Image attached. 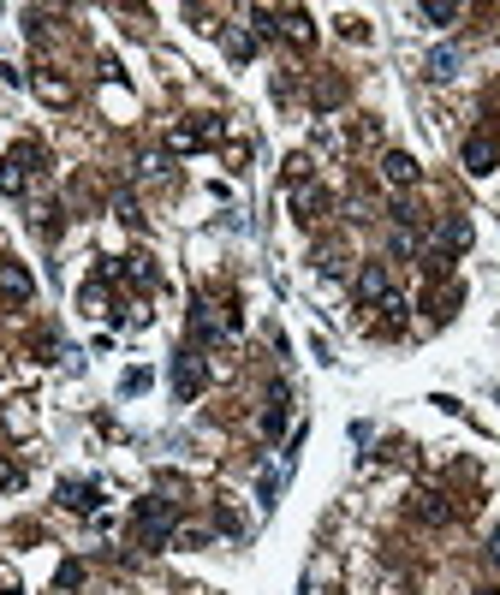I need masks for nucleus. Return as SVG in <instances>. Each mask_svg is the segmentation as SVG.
I'll return each mask as SVG.
<instances>
[{"mask_svg": "<svg viewBox=\"0 0 500 595\" xmlns=\"http://www.w3.org/2000/svg\"><path fill=\"white\" fill-rule=\"evenodd\" d=\"M173 524H179V506L161 500V495H149V500L131 506V530H138L143 548H167V542H173Z\"/></svg>", "mask_w": 500, "mask_h": 595, "instance_id": "1", "label": "nucleus"}, {"mask_svg": "<svg viewBox=\"0 0 500 595\" xmlns=\"http://www.w3.org/2000/svg\"><path fill=\"white\" fill-rule=\"evenodd\" d=\"M42 167H48L42 143H12L6 161H0V191H6V197H24V191L42 178Z\"/></svg>", "mask_w": 500, "mask_h": 595, "instance_id": "2", "label": "nucleus"}, {"mask_svg": "<svg viewBox=\"0 0 500 595\" xmlns=\"http://www.w3.org/2000/svg\"><path fill=\"white\" fill-rule=\"evenodd\" d=\"M202 387H209V363H202L197 345H185V352L173 357V393H179V399H197Z\"/></svg>", "mask_w": 500, "mask_h": 595, "instance_id": "3", "label": "nucleus"}, {"mask_svg": "<svg viewBox=\"0 0 500 595\" xmlns=\"http://www.w3.org/2000/svg\"><path fill=\"white\" fill-rule=\"evenodd\" d=\"M464 250H471V220H464V215H447L435 226V250H429V257L453 262V257H464Z\"/></svg>", "mask_w": 500, "mask_h": 595, "instance_id": "4", "label": "nucleus"}, {"mask_svg": "<svg viewBox=\"0 0 500 595\" xmlns=\"http://www.w3.org/2000/svg\"><path fill=\"white\" fill-rule=\"evenodd\" d=\"M0 298H6V304H30V298H36V280H30L24 262H0Z\"/></svg>", "mask_w": 500, "mask_h": 595, "instance_id": "5", "label": "nucleus"}, {"mask_svg": "<svg viewBox=\"0 0 500 595\" xmlns=\"http://www.w3.org/2000/svg\"><path fill=\"white\" fill-rule=\"evenodd\" d=\"M495 161H500L495 131H471V138H464V167H471V173H495Z\"/></svg>", "mask_w": 500, "mask_h": 595, "instance_id": "6", "label": "nucleus"}, {"mask_svg": "<svg viewBox=\"0 0 500 595\" xmlns=\"http://www.w3.org/2000/svg\"><path fill=\"white\" fill-rule=\"evenodd\" d=\"M352 292H358V304H387V298H393L387 268H381V262H363V274H358V286H352Z\"/></svg>", "mask_w": 500, "mask_h": 595, "instance_id": "7", "label": "nucleus"}, {"mask_svg": "<svg viewBox=\"0 0 500 595\" xmlns=\"http://www.w3.org/2000/svg\"><path fill=\"white\" fill-rule=\"evenodd\" d=\"M292 209H298V220H321L328 215V191H321V185H298V191H292Z\"/></svg>", "mask_w": 500, "mask_h": 595, "instance_id": "8", "label": "nucleus"}, {"mask_svg": "<svg viewBox=\"0 0 500 595\" xmlns=\"http://www.w3.org/2000/svg\"><path fill=\"white\" fill-rule=\"evenodd\" d=\"M381 173H387V185H400L405 191V185H417V161L405 155V149H393V155L381 161Z\"/></svg>", "mask_w": 500, "mask_h": 595, "instance_id": "9", "label": "nucleus"}, {"mask_svg": "<svg viewBox=\"0 0 500 595\" xmlns=\"http://www.w3.org/2000/svg\"><path fill=\"white\" fill-rule=\"evenodd\" d=\"M411 512H417L423 524H453V506H447L440 495H417L411 500Z\"/></svg>", "mask_w": 500, "mask_h": 595, "instance_id": "10", "label": "nucleus"}, {"mask_svg": "<svg viewBox=\"0 0 500 595\" xmlns=\"http://www.w3.org/2000/svg\"><path fill=\"white\" fill-rule=\"evenodd\" d=\"M423 72H429V78H435V83H447V78H453V72H459V48H435V54L423 60Z\"/></svg>", "mask_w": 500, "mask_h": 595, "instance_id": "11", "label": "nucleus"}, {"mask_svg": "<svg viewBox=\"0 0 500 595\" xmlns=\"http://www.w3.org/2000/svg\"><path fill=\"white\" fill-rule=\"evenodd\" d=\"M60 500L72 512H96V482H60Z\"/></svg>", "mask_w": 500, "mask_h": 595, "instance_id": "12", "label": "nucleus"}, {"mask_svg": "<svg viewBox=\"0 0 500 595\" xmlns=\"http://www.w3.org/2000/svg\"><path fill=\"white\" fill-rule=\"evenodd\" d=\"M274 30H286V42H298V48H310V42H316V24L304 19V12H286Z\"/></svg>", "mask_w": 500, "mask_h": 595, "instance_id": "13", "label": "nucleus"}, {"mask_svg": "<svg viewBox=\"0 0 500 595\" xmlns=\"http://www.w3.org/2000/svg\"><path fill=\"white\" fill-rule=\"evenodd\" d=\"M286 429V387H274V399H268V411H262V435L274 440Z\"/></svg>", "mask_w": 500, "mask_h": 595, "instance_id": "14", "label": "nucleus"}, {"mask_svg": "<svg viewBox=\"0 0 500 595\" xmlns=\"http://www.w3.org/2000/svg\"><path fill=\"white\" fill-rule=\"evenodd\" d=\"M36 96H42V101H54V107H66V101H72V83L54 78V72H42V78H36Z\"/></svg>", "mask_w": 500, "mask_h": 595, "instance_id": "15", "label": "nucleus"}, {"mask_svg": "<svg viewBox=\"0 0 500 595\" xmlns=\"http://www.w3.org/2000/svg\"><path fill=\"white\" fill-rule=\"evenodd\" d=\"M191 334H197L202 345H209V339H220V321L209 316V304H197V310H191Z\"/></svg>", "mask_w": 500, "mask_h": 595, "instance_id": "16", "label": "nucleus"}, {"mask_svg": "<svg viewBox=\"0 0 500 595\" xmlns=\"http://www.w3.org/2000/svg\"><path fill=\"white\" fill-rule=\"evenodd\" d=\"M417 19L423 24H453L459 19V6H453V0H429V6H417Z\"/></svg>", "mask_w": 500, "mask_h": 595, "instance_id": "17", "label": "nucleus"}, {"mask_svg": "<svg viewBox=\"0 0 500 595\" xmlns=\"http://www.w3.org/2000/svg\"><path fill=\"white\" fill-rule=\"evenodd\" d=\"M226 48H233V60H250V48H257V42L244 36V30H233V36H226Z\"/></svg>", "mask_w": 500, "mask_h": 595, "instance_id": "18", "label": "nucleus"}, {"mask_svg": "<svg viewBox=\"0 0 500 595\" xmlns=\"http://www.w3.org/2000/svg\"><path fill=\"white\" fill-rule=\"evenodd\" d=\"M72 583H83V566H78V559H66V566H60V590H72Z\"/></svg>", "mask_w": 500, "mask_h": 595, "instance_id": "19", "label": "nucleus"}, {"mask_svg": "<svg viewBox=\"0 0 500 595\" xmlns=\"http://www.w3.org/2000/svg\"><path fill=\"white\" fill-rule=\"evenodd\" d=\"M488 559H495V566H500V530H495V542H488Z\"/></svg>", "mask_w": 500, "mask_h": 595, "instance_id": "20", "label": "nucleus"}, {"mask_svg": "<svg viewBox=\"0 0 500 595\" xmlns=\"http://www.w3.org/2000/svg\"><path fill=\"white\" fill-rule=\"evenodd\" d=\"M477 595H500V590H477Z\"/></svg>", "mask_w": 500, "mask_h": 595, "instance_id": "21", "label": "nucleus"}]
</instances>
